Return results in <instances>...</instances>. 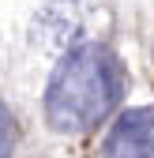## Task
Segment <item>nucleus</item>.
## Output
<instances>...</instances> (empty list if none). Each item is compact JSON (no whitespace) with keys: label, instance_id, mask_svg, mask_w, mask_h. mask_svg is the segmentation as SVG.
I'll return each instance as SVG.
<instances>
[{"label":"nucleus","instance_id":"f03ea898","mask_svg":"<svg viewBox=\"0 0 154 158\" xmlns=\"http://www.w3.org/2000/svg\"><path fill=\"white\" fill-rule=\"evenodd\" d=\"M102 158H154V106H132L109 124Z\"/></svg>","mask_w":154,"mask_h":158},{"label":"nucleus","instance_id":"f257e3e1","mask_svg":"<svg viewBox=\"0 0 154 158\" xmlns=\"http://www.w3.org/2000/svg\"><path fill=\"white\" fill-rule=\"evenodd\" d=\"M124 64L105 42H79L56 60L45 87V124L60 135H83L117 109Z\"/></svg>","mask_w":154,"mask_h":158},{"label":"nucleus","instance_id":"7ed1b4c3","mask_svg":"<svg viewBox=\"0 0 154 158\" xmlns=\"http://www.w3.org/2000/svg\"><path fill=\"white\" fill-rule=\"evenodd\" d=\"M83 15L75 11V0H49L30 23V42L38 49L68 53L83 42Z\"/></svg>","mask_w":154,"mask_h":158}]
</instances>
